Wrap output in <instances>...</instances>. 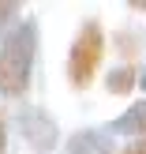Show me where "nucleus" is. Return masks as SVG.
<instances>
[{"instance_id":"obj_1","label":"nucleus","mask_w":146,"mask_h":154,"mask_svg":"<svg viewBox=\"0 0 146 154\" xmlns=\"http://www.w3.org/2000/svg\"><path fill=\"white\" fill-rule=\"evenodd\" d=\"M37 60V19L26 15L0 34V98H26Z\"/></svg>"},{"instance_id":"obj_2","label":"nucleus","mask_w":146,"mask_h":154,"mask_svg":"<svg viewBox=\"0 0 146 154\" xmlns=\"http://www.w3.org/2000/svg\"><path fill=\"white\" fill-rule=\"evenodd\" d=\"M105 60V26L97 19H86L67 49V83L75 90H90Z\"/></svg>"},{"instance_id":"obj_3","label":"nucleus","mask_w":146,"mask_h":154,"mask_svg":"<svg viewBox=\"0 0 146 154\" xmlns=\"http://www.w3.org/2000/svg\"><path fill=\"white\" fill-rule=\"evenodd\" d=\"M15 120H19L22 139H26L34 150H41V154L56 150V143H60V128H56V120H52L41 105H22Z\"/></svg>"},{"instance_id":"obj_4","label":"nucleus","mask_w":146,"mask_h":154,"mask_svg":"<svg viewBox=\"0 0 146 154\" xmlns=\"http://www.w3.org/2000/svg\"><path fill=\"white\" fill-rule=\"evenodd\" d=\"M105 132L109 135H135V139H146V98L135 102L127 113H120L116 120H109Z\"/></svg>"},{"instance_id":"obj_5","label":"nucleus","mask_w":146,"mask_h":154,"mask_svg":"<svg viewBox=\"0 0 146 154\" xmlns=\"http://www.w3.org/2000/svg\"><path fill=\"white\" fill-rule=\"evenodd\" d=\"M67 154H109V132H75L67 139Z\"/></svg>"},{"instance_id":"obj_6","label":"nucleus","mask_w":146,"mask_h":154,"mask_svg":"<svg viewBox=\"0 0 146 154\" xmlns=\"http://www.w3.org/2000/svg\"><path fill=\"white\" fill-rule=\"evenodd\" d=\"M139 87V68L135 64H116L112 68L109 75H105V90H109V94H131V90Z\"/></svg>"},{"instance_id":"obj_7","label":"nucleus","mask_w":146,"mask_h":154,"mask_svg":"<svg viewBox=\"0 0 146 154\" xmlns=\"http://www.w3.org/2000/svg\"><path fill=\"white\" fill-rule=\"evenodd\" d=\"M19 11H22V4H15V0H0V34H7V30L22 19Z\"/></svg>"},{"instance_id":"obj_8","label":"nucleus","mask_w":146,"mask_h":154,"mask_svg":"<svg viewBox=\"0 0 146 154\" xmlns=\"http://www.w3.org/2000/svg\"><path fill=\"white\" fill-rule=\"evenodd\" d=\"M7 150V117L0 113V154Z\"/></svg>"},{"instance_id":"obj_9","label":"nucleus","mask_w":146,"mask_h":154,"mask_svg":"<svg viewBox=\"0 0 146 154\" xmlns=\"http://www.w3.org/2000/svg\"><path fill=\"white\" fill-rule=\"evenodd\" d=\"M120 154H146V139H135L131 147H127V150H120Z\"/></svg>"},{"instance_id":"obj_10","label":"nucleus","mask_w":146,"mask_h":154,"mask_svg":"<svg viewBox=\"0 0 146 154\" xmlns=\"http://www.w3.org/2000/svg\"><path fill=\"white\" fill-rule=\"evenodd\" d=\"M127 8H131V11H146V0H131Z\"/></svg>"},{"instance_id":"obj_11","label":"nucleus","mask_w":146,"mask_h":154,"mask_svg":"<svg viewBox=\"0 0 146 154\" xmlns=\"http://www.w3.org/2000/svg\"><path fill=\"white\" fill-rule=\"evenodd\" d=\"M139 87L146 90V68H142V72H139Z\"/></svg>"}]
</instances>
